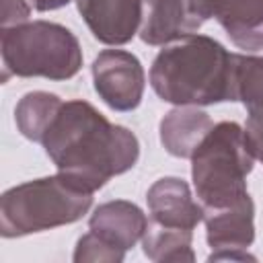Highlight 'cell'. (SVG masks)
Listing matches in <instances>:
<instances>
[{"label":"cell","mask_w":263,"mask_h":263,"mask_svg":"<svg viewBox=\"0 0 263 263\" xmlns=\"http://www.w3.org/2000/svg\"><path fill=\"white\" fill-rule=\"evenodd\" d=\"M146 226V214L136 203L125 199L101 203L88 220V230L121 257H125V251L142 240Z\"/></svg>","instance_id":"30bf717a"},{"label":"cell","mask_w":263,"mask_h":263,"mask_svg":"<svg viewBox=\"0 0 263 263\" xmlns=\"http://www.w3.org/2000/svg\"><path fill=\"white\" fill-rule=\"evenodd\" d=\"M4 80L8 74L49 80H66L78 74L82 49L76 35L49 21H25L2 29Z\"/></svg>","instance_id":"5b68a950"},{"label":"cell","mask_w":263,"mask_h":263,"mask_svg":"<svg viewBox=\"0 0 263 263\" xmlns=\"http://www.w3.org/2000/svg\"><path fill=\"white\" fill-rule=\"evenodd\" d=\"M76 4L101 43L123 45L142 27V0H76Z\"/></svg>","instance_id":"9c48e42d"},{"label":"cell","mask_w":263,"mask_h":263,"mask_svg":"<svg viewBox=\"0 0 263 263\" xmlns=\"http://www.w3.org/2000/svg\"><path fill=\"white\" fill-rule=\"evenodd\" d=\"M212 127L214 123L205 111L193 105H181L162 117L160 142L168 154L191 158V154Z\"/></svg>","instance_id":"5bb4252c"},{"label":"cell","mask_w":263,"mask_h":263,"mask_svg":"<svg viewBox=\"0 0 263 263\" xmlns=\"http://www.w3.org/2000/svg\"><path fill=\"white\" fill-rule=\"evenodd\" d=\"M41 144L58 173L90 193L129 171L140 156L138 138L127 127L111 123L80 99L62 103Z\"/></svg>","instance_id":"6da1fadb"},{"label":"cell","mask_w":263,"mask_h":263,"mask_svg":"<svg viewBox=\"0 0 263 263\" xmlns=\"http://www.w3.org/2000/svg\"><path fill=\"white\" fill-rule=\"evenodd\" d=\"M92 80L99 97L115 111H132L142 103L144 68L123 49H105L92 62Z\"/></svg>","instance_id":"8992f818"},{"label":"cell","mask_w":263,"mask_h":263,"mask_svg":"<svg viewBox=\"0 0 263 263\" xmlns=\"http://www.w3.org/2000/svg\"><path fill=\"white\" fill-rule=\"evenodd\" d=\"M150 84L162 101L179 107L236 101V53L208 35H185L158 51Z\"/></svg>","instance_id":"7a4b0ae2"},{"label":"cell","mask_w":263,"mask_h":263,"mask_svg":"<svg viewBox=\"0 0 263 263\" xmlns=\"http://www.w3.org/2000/svg\"><path fill=\"white\" fill-rule=\"evenodd\" d=\"M74 261L80 263V261H99V263H119L123 261L121 255H117L115 251H111L107 245H103L92 232L84 234L78 245H76V251H74Z\"/></svg>","instance_id":"e0dca14e"},{"label":"cell","mask_w":263,"mask_h":263,"mask_svg":"<svg viewBox=\"0 0 263 263\" xmlns=\"http://www.w3.org/2000/svg\"><path fill=\"white\" fill-rule=\"evenodd\" d=\"M29 18V4L25 0H2V29L25 23Z\"/></svg>","instance_id":"ac0fdd59"},{"label":"cell","mask_w":263,"mask_h":263,"mask_svg":"<svg viewBox=\"0 0 263 263\" xmlns=\"http://www.w3.org/2000/svg\"><path fill=\"white\" fill-rule=\"evenodd\" d=\"M62 103L64 101L45 90L27 92L14 109V121L18 125V132L33 142H41L45 129L60 111Z\"/></svg>","instance_id":"9a60e30c"},{"label":"cell","mask_w":263,"mask_h":263,"mask_svg":"<svg viewBox=\"0 0 263 263\" xmlns=\"http://www.w3.org/2000/svg\"><path fill=\"white\" fill-rule=\"evenodd\" d=\"M92 205V193L72 185L60 173L27 181L0 199V234L25 236L80 220Z\"/></svg>","instance_id":"277c9868"},{"label":"cell","mask_w":263,"mask_h":263,"mask_svg":"<svg viewBox=\"0 0 263 263\" xmlns=\"http://www.w3.org/2000/svg\"><path fill=\"white\" fill-rule=\"evenodd\" d=\"M205 23L216 18L230 41L247 51L263 49V0H191Z\"/></svg>","instance_id":"ba28073f"},{"label":"cell","mask_w":263,"mask_h":263,"mask_svg":"<svg viewBox=\"0 0 263 263\" xmlns=\"http://www.w3.org/2000/svg\"><path fill=\"white\" fill-rule=\"evenodd\" d=\"M253 152L234 121L216 123L191 154V179L203 208H228L249 195Z\"/></svg>","instance_id":"3957f363"},{"label":"cell","mask_w":263,"mask_h":263,"mask_svg":"<svg viewBox=\"0 0 263 263\" xmlns=\"http://www.w3.org/2000/svg\"><path fill=\"white\" fill-rule=\"evenodd\" d=\"M255 203L251 195L228 208H203L205 236L212 247L210 261L218 259H255L247 249L255 240Z\"/></svg>","instance_id":"52a82bcc"},{"label":"cell","mask_w":263,"mask_h":263,"mask_svg":"<svg viewBox=\"0 0 263 263\" xmlns=\"http://www.w3.org/2000/svg\"><path fill=\"white\" fill-rule=\"evenodd\" d=\"M68 2H72V0H31L33 8H35V10H39V12H45V10H55V8H62V6H66Z\"/></svg>","instance_id":"d6986e66"},{"label":"cell","mask_w":263,"mask_h":263,"mask_svg":"<svg viewBox=\"0 0 263 263\" xmlns=\"http://www.w3.org/2000/svg\"><path fill=\"white\" fill-rule=\"evenodd\" d=\"M191 238L193 230L164 228L148 220L142 236L144 255L150 261H193L195 255L191 251Z\"/></svg>","instance_id":"2e32d148"},{"label":"cell","mask_w":263,"mask_h":263,"mask_svg":"<svg viewBox=\"0 0 263 263\" xmlns=\"http://www.w3.org/2000/svg\"><path fill=\"white\" fill-rule=\"evenodd\" d=\"M150 222L164 228L193 230L203 220V205H199L189 185L177 177H162L148 189Z\"/></svg>","instance_id":"7c38bea8"},{"label":"cell","mask_w":263,"mask_h":263,"mask_svg":"<svg viewBox=\"0 0 263 263\" xmlns=\"http://www.w3.org/2000/svg\"><path fill=\"white\" fill-rule=\"evenodd\" d=\"M201 25L191 0H142L140 37L148 45H166L195 33Z\"/></svg>","instance_id":"8fae6325"},{"label":"cell","mask_w":263,"mask_h":263,"mask_svg":"<svg viewBox=\"0 0 263 263\" xmlns=\"http://www.w3.org/2000/svg\"><path fill=\"white\" fill-rule=\"evenodd\" d=\"M236 101L247 107L245 138L255 158L263 162V58L236 53Z\"/></svg>","instance_id":"4fadbf2b"}]
</instances>
